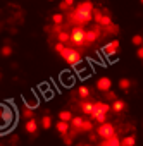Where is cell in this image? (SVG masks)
Here are the masks:
<instances>
[{
	"mask_svg": "<svg viewBox=\"0 0 143 146\" xmlns=\"http://www.w3.org/2000/svg\"><path fill=\"white\" fill-rule=\"evenodd\" d=\"M53 48H55V52H57V53L60 55V53L64 52V48H65V45H62V43H55V45H53Z\"/></svg>",
	"mask_w": 143,
	"mask_h": 146,
	"instance_id": "cell-34",
	"label": "cell"
},
{
	"mask_svg": "<svg viewBox=\"0 0 143 146\" xmlns=\"http://www.w3.org/2000/svg\"><path fill=\"white\" fill-rule=\"evenodd\" d=\"M93 131V122L92 120H83V124H81V129H80V132H92Z\"/></svg>",
	"mask_w": 143,
	"mask_h": 146,
	"instance_id": "cell-20",
	"label": "cell"
},
{
	"mask_svg": "<svg viewBox=\"0 0 143 146\" xmlns=\"http://www.w3.org/2000/svg\"><path fill=\"white\" fill-rule=\"evenodd\" d=\"M69 43H73L74 46H83L85 45V28L74 26L73 31L69 33Z\"/></svg>",
	"mask_w": 143,
	"mask_h": 146,
	"instance_id": "cell-3",
	"label": "cell"
},
{
	"mask_svg": "<svg viewBox=\"0 0 143 146\" xmlns=\"http://www.w3.org/2000/svg\"><path fill=\"white\" fill-rule=\"evenodd\" d=\"M0 113H2V105H0Z\"/></svg>",
	"mask_w": 143,
	"mask_h": 146,
	"instance_id": "cell-41",
	"label": "cell"
},
{
	"mask_svg": "<svg viewBox=\"0 0 143 146\" xmlns=\"http://www.w3.org/2000/svg\"><path fill=\"white\" fill-rule=\"evenodd\" d=\"M119 144L121 146H134L136 144V136L134 134H128L122 139H119Z\"/></svg>",
	"mask_w": 143,
	"mask_h": 146,
	"instance_id": "cell-13",
	"label": "cell"
},
{
	"mask_svg": "<svg viewBox=\"0 0 143 146\" xmlns=\"http://www.w3.org/2000/svg\"><path fill=\"white\" fill-rule=\"evenodd\" d=\"M55 129H57V132H59L60 136H65V134L69 132V122L57 120V124H55Z\"/></svg>",
	"mask_w": 143,
	"mask_h": 146,
	"instance_id": "cell-15",
	"label": "cell"
},
{
	"mask_svg": "<svg viewBox=\"0 0 143 146\" xmlns=\"http://www.w3.org/2000/svg\"><path fill=\"white\" fill-rule=\"evenodd\" d=\"M105 96H107V100H110V102L117 100V95H116V93H112V91H107V93H105Z\"/></svg>",
	"mask_w": 143,
	"mask_h": 146,
	"instance_id": "cell-35",
	"label": "cell"
},
{
	"mask_svg": "<svg viewBox=\"0 0 143 146\" xmlns=\"http://www.w3.org/2000/svg\"><path fill=\"white\" fill-rule=\"evenodd\" d=\"M81 146H93L92 143H86V144H81Z\"/></svg>",
	"mask_w": 143,
	"mask_h": 146,
	"instance_id": "cell-40",
	"label": "cell"
},
{
	"mask_svg": "<svg viewBox=\"0 0 143 146\" xmlns=\"http://www.w3.org/2000/svg\"><path fill=\"white\" fill-rule=\"evenodd\" d=\"M71 119H73V113H71V110H60V112H59V120L69 122Z\"/></svg>",
	"mask_w": 143,
	"mask_h": 146,
	"instance_id": "cell-18",
	"label": "cell"
},
{
	"mask_svg": "<svg viewBox=\"0 0 143 146\" xmlns=\"http://www.w3.org/2000/svg\"><path fill=\"white\" fill-rule=\"evenodd\" d=\"M119 146H121V144H119Z\"/></svg>",
	"mask_w": 143,
	"mask_h": 146,
	"instance_id": "cell-42",
	"label": "cell"
},
{
	"mask_svg": "<svg viewBox=\"0 0 143 146\" xmlns=\"http://www.w3.org/2000/svg\"><path fill=\"white\" fill-rule=\"evenodd\" d=\"M0 53H2V57H11V55H12V48H11L9 45H4L2 50H0Z\"/></svg>",
	"mask_w": 143,
	"mask_h": 146,
	"instance_id": "cell-30",
	"label": "cell"
},
{
	"mask_svg": "<svg viewBox=\"0 0 143 146\" xmlns=\"http://www.w3.org/2000/svg\"><path fill=\"white\" fill-rule=\"evenodd\" d=\"M131 43L136 45V46H141V43H143V36H141V35H134V36L131 38Z\"/></svg>",
	"mask_w": 143,
	"mask_h": 146,
	"instance_id": "cell-31",
	"label": "cell"
},
{
	"mask_svg": "<svg viewBox=\"0 0 143 146\" xmlns=\"http://www.w3.org/2000/svg\"><path fill=\"white\" fill-rule=\"evenodd\" d=\"M57 43L67 45V43H69V33H65V31H60V33L57 35Z\"/></svg>",
	"mask_w": 143,
	"mask_h": 146,
	"instance_id": "cell-22",
	"label": "cell"
},
{
	"mask_svg": "<svg viewBox=\"0 0 143 146\" xmlns=\"http://www.w3.org/2000/svg\"><path fill=\"white\" fill-rule=\"evenodd\" d=\"M26 108H29V110H35V108H38V98H29L28 102H26V105H24Z\"/></svg>",
	"mask_w": 143,
	"mask_h": 146,
	"instance_id": "cell-27",
	"label": "cell"
},
{
	"mask_svg": "<svg viewBox=\"0 0 143 146\" xmlns=\"http://www.w3.org/2000/svg\"><path fill=\"white\" fill-rule=\"evenodd\" d=\"M97 90L100 91V93H107V91H110V88H112V81H110V78H107V76H102V78H98L97 79Z\"/></svg>",
	"mask_w": 143,
	"mask_h": 146,
	"instance_id": "cell-8",
	"label": "cell"
},
{
	"mask_svg": "<svg viewBox=\"0 0 143 146\" xmlns=\"http://www.w3.org/2000/svg\"><path fill=\"white\" fill-rule=\"evenodd\" d=\"M24 129H26V132H29V134H36V132H38V122H36L35 119H29V120H26Z\"/></svg>",
	"mask_w": 143,
	"mask_h": 146,
	"instance_id": "cell-12",
	"label": "cell"
},
{
	"mask_svg": "<svg viewBox=\"0 0 143 146\" xmlns=\"http://www.w3.org/2000/svg\"><path fill=\"white\" fill-rule=\"evenodd\" d=\"M107 120H109V119H107V115H97V117H95V122H97L98 125H100V124H105Z\"/></svg>",
	"mask_w": 143,
	"mask_h": 146,
	"instance_id": "cell-33",
	"label": "cell"
},
{
	"mask_svg": "<svg viewBox=\"0 0 143 146\" xmlns=\"http://www.w3.org/2000/svg\"><path fill=\"white\" fill-rule=\"evenodd\" d=\"M23 117L26 119V120H29V119H35V110H29V108H23Z\"/></svg>",
	"mask_w": 143,
	"mask_h": 146,
	"instance_id": "cell-29",
	"label": "cell"
},
{
	"mask_svg": "<svg viewBox=\"0 0 143 146\" xmlns=\"http://www.w3.org/2000/svg\"><path fill=\"white\" fill-rule=\"evenodd\" d=\"M102 31H104V35H117V33H119V26L112 23L110 26H107V28L102 29Z\"/></svg>",
	"mask_w": 143,
	"mask_h": 146,
	"instance_id": "cell-21",
	"label": "cell"
},
{
	"mask_svg": "<svg viewBox=\"0 0 143 146\" xmlns=\"http://www.w3.org/2000/svg\"><path fill=\"white\" fill-rule=\"evenodd\" d=\"M88 136H90V141H95V139H97V137H98V136H97V134H92V132H88Z\"/></svg>",
	"mask_w": 143,
	"mask_h": 146,
	"instance_id": "cell-39",
	"label": "cell"
},
{
	"mask_svg": "<svg viewBox=\"0 0 143 146\" xmlns=\"http://www.w3.org/2000/svg\"><path fill=\"white\" fill-rule=\"evenodd\" d=\"M109 112H110V105H109L107 102H95V103H93V108H92L90 117H92V119H95L97 115H107Z\"/></svg>",
	"mask_w": 143,
	"mask_h": 146,
	"instance_id": "cell-7",
	"label": "cell"
},
{
	"mask_svg": "<svg viewBox=\"0 0 143 146\" xmlns=\"http://www.w3.org/2000/svg\"><path fill=\"white\" fill-rule=\"evenodd\" d=\"M73 5H74V0H62V2L59 4V9L60 11H69Z\"/></svg>",
	"mask_w": 143,
	"mask_h": 146,
	"instance_id": "cell-24",
	"label": "cell"
},
{
	"mask_svg": "<svg viewBox=\"0 0 143 146\" xmlns=\"http://www.w3.org/2000/svg\"><path fill=\"white\" fill-rule=\"evenodd\" d=\"M136 57L138 58H143V46H138L136 48Z\"/></svg>",
	"mask_w": 143,
	"mask_h": 146,
	"instance_id": "cell-37",
	"label": "cell"
},
{
	"mask_svg": "<svg viewBox=\"0 0 143 146\" xmlns=\"http://www.w3.org/2000/svg\"><path fill=\"white\" fill-rule=\"evenodd\" d=\"M60 57H62L69 65H73V67H76V65L81 62V52H78L76 48H69V46H65L64 52L60 53Z\"/></svg>",
	"mask_w": 143,
	"mask_h": 146,
	"instance_id": "cell-2",
	"label": "cell"
},
{
	"mask_svg": "<svg viewBox=\"0 0 143 146\" xmlns=\"http://www.w3.org/2000/svg\"><path fill=\"white\" fill-rule=\"evenodd\" d=\"M92 108H93V102H90V100H81L80 102V110L85 115H90L92 113Z\"/></svg>",
	"mask_w": 143,
	"mask_h": 146,
	"instance_id": "cell-11",
	"label": "cell"
},
{
	"mask_svg": "<svg viewBox=\"0 0 143 146\" xmlns=\"http://www.w3.org/2000/svg\"><path fill=\"white\" fill-rule=\"evenodd\" d=\"M64 19H65L64 14H53V16H52V21H53L55 26H60V24L64 23Z\"/></svg>",
	"mask_w": 143,
	"mask_h": 146,
	"instance_id": "cell-28",
	"label": "cell"
},
{
	"mask_svg": "<svg viewBox=\"0 0 143 146\" xmlns=\"http://www.w3.org/2000/svg\"><path fill=\"white\" fill-rule=\"evenodd\" d=\"M16 113L11 105H2V113H0V131H4L14 124Z\"/></svg>",
	"mask_w": 143,
	"mask_h": 146,
	"instance_id": "cell-1",
	"label": "cell"
},
{
	"mask_svg": "<svg viewBox=\"0 0 143 146\" xmlns=\"http://www.w3.org/2000/svg\"><path fill=\"white\" fill-rule=\"evenodd\" d=\"M83 120H85L83 117H74V115H73V119L69 120V127L80 132V129H81V124H83Z\"/></svg>",
	"mask_w": 143,
	"mask_h": 146,
	"instance_id": "cell-14",
	"label": "cell"
},
{
	"mask_svg": "<svg viewBox=\"0 0 143 146\" xmlns=\"http://www.w3.org/2000/svg\"><path fill=\"white\" fill-rule=\"evenodd\" d=\"M102 16H104V12H102V9H93V11H92V21H95L97 24L100 23V19H102Z\"/></svg>",
	"mask_w": 143,
	"mask_h": 146,
	"instance_id": "cell-23",
	"label": "cell"
},
{
	"mask_svg": "<svg viewBox=\"0 0 143 146\" xmlns=\"http://www.w3.org/2000/svg\"><path fill=\"white\" fill-rule=\"evenodd\" d=\"M78 96H80L81 100H90V88L80 86V88H78Z\"/></svg>",
	"mask_w": 143,
	"mask_h": 146,
	"instance_id": "cell-17",
	"label": "cell"
},
{
	"mask_svg": "<svg viewBox=\"0 0 143 146\" xmlns=\"http://www.w3.org/2000/svg\"><path fill=\"white\" fill-rule=\"evenodd\" d=\"M112 24V19H110V16L109 14H104L102 16V19H100V23H98V26L102 28V29H105L107 26H110Z\"/></svg>",
	"mask_w": 143,
	"mask_h": 146,
	"instance_id": "cell-19",
	"label": "cell"
},
{
	"mask_svg": "<svg viewBox=\"0 0 143 146\" xmlns=\"http://www.w3.org/2000/svg\"><path fill=\"white\" fill-rule=\"evenodd\" d=\"M52 29H53V31H55L57 35H59V33L62 31V28H60V26H55V24H53V28H52Z\"/></svg>",
	"mask_w": 143,
	"mask_h": 146,
	"instance_id": "cell-38",
	"label": "cell"
},
{
	"mask_svg": "<svg viewBox=\"0 0 143 146\" xmlns=\"http://www.w3.org/2000/svg\"><path fill=\"white\" fill-rule=\"evenodd\" d=\"M62 139H64V143H65V144H73V136L65 134V136H62Z\"/></svg>",
	"mask_w": 143,
	"mask_h": 146,
	"instance_id": "cell-36",
	"label": "cell"
},
{
	"mask_svg": "<svg viewBox=\"0 0 143 146\" xmlns=\"http://www.w3.org/2000/svg\"><path fill=\"white\" fill-rule=\"evenodd\" d=\"M95 7H93V2L92 0H81V2L76 5V9L74 11H78V12H92Z\"/></svg>",
	"mask_w": 143,
	"mask_h": 146,
	"instance_id": "cell-9",
	"label": "cell"
},
{
	"mask_svg": "<svg viewBox=\"0 0 143 146\" xmlns=\"http://www.w3.org/2000/svg\"><path fill=\"white\" fill-rule=\"evenodd\" d=\"M126 107H128L126 102H124V100H119V98L110 103V110H114L116 113H122V112L126 110Z\"/></svg>",
	"mask_w": 143,
	"mask_h": 146,
	"instance_id": "cell-10",
	"label": "cell"
},
{
	"mask_svg": "<svg viewBox=\"0 0 143 146\" xmlns=\"http://www.w3.org/2000/svg\"><path fill=\"white\" fill-rule=\"evenodd\" d=\"M119 46H121V41L116 38V40H112V41H109L105 46H104V55H107L110 60H114L116 58V55H117V52H119Z\"/></svg>",
	"mask_w": 143,
	"mask_h": 146,
	"instance_id": "cell-6",
	"label": "cell"
},
{
	"mask_svg": "<svg viewBox=\"0 0 143 146\" xmlns=\"http://www.w3.org/2000/svg\"><path fill=\"white\" fill-rule=\"evenodd\" d=\"M119 88H121L122 91H128V90L131 88V79H128V78H122V79L119 81Z\"/></svg>",
	"mask_w": 143,
	"mask_h": 146,
	"instance_id": "cell-25",
	"label": "cell"
},
{
	"mask_svg": "<svg viewBox=\"0 0 143 146\" xmlns=\"http://www.w3.org/2000/svg\"><path fill=\"white\" fill-rule=\"evenodd\" d=\"M100 139H109L112 136H116V127L112 122H105V124H100L97 127V132H95Z\"/></svg>",
	"mask_w": 143,
	"mask_h": 146,
	"instance_id": "cell-4",
	"label": "cell"
},
{
	"mask_svg": "<svg viewBox=\"0 0 143 146\" xmlns=\"http://www.w3.org/2000/svg\"><path fill=\"white\" fill-rule=\"evenodd\" d=\"M60 78H62V81H64L65 84H71V83H73V76H71V74H67V72H62V74H60Z\"/></svg>",
	"mask_w": 143,
	"mask_h": 146,
	"instance_id": "cell-32",
	"label": "cell"
},
{
	"mask_svg": "<svg viewBox=\"0 0 143 146\" xmlns=\"http://www.w3.org/2000/svg\"><path fill=\"white\" fill-rule=\"evenodd\" d=\"M98 146H119V137H117V134L112 136V137H109V139H102V141L98 143Z\"/></svg>",
	"mask_w": 143,
	"mask_h": 146,
	"instance_id": "cell-16",
	"label": "cell"
},
{
	"mask_svg": "<svg viewBox=\"0 0 143 146\" xmlns=\"http://www.w3.org/2000/svg\"><path fill=\"white\" fill-rule=\"evenodd\" d=\"M41 127L43 129H50L52 127V117L50 115H43L41 117Z\"/></svg>",
	"mask_w": 143,
	"mask_h": 146,
	"instance_id": "cell-26",
	"label": "cell"
},
{
	"mask_svg": "<svg viewBox=\"0 0 143 146\" xmlns=\"http://www.w3.org/2000/svg\"><path fill=\"white\" fill-rule=\"evenodd\" d=\"M102 35V28L98 24L92 26L90 29H85V45H93Z\"/></svg>",
	"mask_w": 143,
	"mask_h": 146,
	"instance_id": "cell-5",
	"label": "cell"
}]
</instances>
